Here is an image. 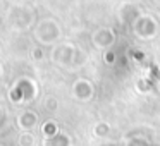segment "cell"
I'll return each mask as SVG.
<instances>
[{
  "label": "cell",
  "instance_id": "6da1fadb",
  "mask_svg": "<svg viewBox=\"0 0 160 146\" xmlns=\"http://www.w3.org/2000/svg\"><path fill=\"white\" fill-rule=\"evenodd\" d=\"M19 124H21V127H24V129H31L33 125H36V115L26 112V114H22L21 117H19Z\"/></svg>",
  "mask_w": 160,
  "mask_h": 146
},
{
  "label": "cell",
  "instance_id": "7a4b0ae2",
  "mask_svg": "<svg viewBox=\"0 0 160 146\" xmlns=\"http://www.w3.org/2000/svg\"><path fill=\"white\" fill-rule=\"evenodd\" d=\"M33 136L29 134V132H24V134H21V138H19V146H33Z\"/></svg>",
  "mask_w": 160,
  "mask_h": 146
},
{
  "label": "cell",
  "instance_id": "3957f363",
  "mask_svg": "<svg viewBox=\"0 0 160 146\" xmlns=\"http://www.w3.org/2000/svg\"><path fill=\"white\" fill-rule=\"evenodd\" d=\"M43 131H45V134L47 136H55V131H57V127H55V125H50V124H47L45 125V127H43Z\"/></svg>",
  "mask_w": 160,
  "mask_h": 146
},
{
  "label": "cell",
  "instance_id": "277c9868",
  "mask_svg": "<svg viewBox=\"0 0 160 146\" xmlns=\"http://www.w3.org/2000/svg\"><path fill=\"white\" fill-rule=\"evenodd\" d=\"M45 107L48 108V110H55V108H57V101L55 100H47L45 101Z\"/></svg>",
  "mask_w": 160,
  "mask_h": 146
},
{
  "label": "cell",
  "instance_id": "5b68a950",
  "mask_svg": "<svg viewBox=\"0 0 160 146\" xmlns=\"http://www.w3.org/2000/svg\"><path fill=\"white\" fill-rule=\"evenodd\" d=\"M107 131H108V127H107V125H100V127L97 129V134H98V136H103Z\"/></svg>",
  "mask_w": 160,
  "mask_h": 146
}]
</instances>
